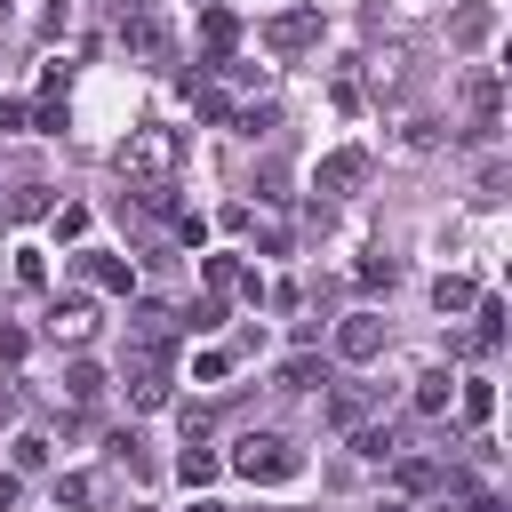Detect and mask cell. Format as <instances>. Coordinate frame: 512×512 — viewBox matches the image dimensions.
Returning <instances> with one entry per match:
<instances>
[{
    "label": "cell",
    "instance_id": "f546056e",
    "mask_svg": "<svg viewBox=\"0 0 512 512\" xmlns=\"http://www.w3.org/2000/svg\"><path fill=\"white\" fill-rule=\"evenodd\" d=\"M16 280H24V288H48V264H40V248H16Z\"/></svg>",
    "mask_w": 512,
    "mask_h": 512
},
{
    "label": "cell",
    "instance_id": "6da1fadb",
    "mask_svg": "<svg viewBox=\"0 0 512 512\" xmlns=\"http://www.w3.org/2000/svg\"><path fill=\"white\" fill-rule=\"evenodd\" d=\"M112 168H120L128 184H176V168H184V136H176V128H128V144L112 152Z\"/></svg>",
    "mask_w": 512,
    "mask_h": 512
},
{
    "label": "cell",
    "instance_id": "2e32d148",
    "mask_svg": "<svg viewBox=\"0 0 512 512\" xmlns=\"http://www.w3.org/2000/svg\"><path fill=\"white\" fill-rule=\"evenodd\" d=\"M64 392H72L80 408H96V400H104V368H96V360H72V368H64Z\"/></svg>",
    "mask_w": 512,
    "mask_h": 512
},
{
    "label": "cell",
    "instance_id": "277c9868",
    "mask_svg": "<svg viewBox=\"0 0 512 512\" xmlns=\"http://www.w3.org/2000/svg\"><path fill=\"white\" fill-rule=\"evenodd\" d=\"M376 352H384V320H376V312H344V320H336V360L368 368Z\"/></svg>",
    "mask_w": 512,
    "mask_h": 512
},
{
    "label": "cell",
    "instance_id": "83f0119b",
    "mask_svg": "<svg viewBox=\"0 0 512 512\" xmlns=\"http://www.w3.org/2000/svg\"><path fill=\"white\" fill-rule=\"evenodd\" d=\"M48 464V440L40 432H16V472H40Z\"/></svg>",
    "mask_w": 512,
    "mask_h": 512
},
{
    "label": "cell",
    "instance_id": "9c48e42d",
    "mask_svg": "<svg viewBox=\"0 0 512 512\" xmlns=\"http://www.w3.org/2000/svg\"><path fill=\"white\" fill-rule=\"evenodd\" d=\"M120 40H128L136 56H152V64H168V48H176V40H168V24H160L152 8H136V16L120 24Z\"/></svg>",
    "mask_w": 512,
    "mask_h": 512
},
{
    "label": "cell",
    "instance_id": "ac0fdd59",
    "mask_svg": "<svg viewBox=\"0 0 512 512\" xmlns=\"http://www.w3.org/2000/svg\"><path fill=\"white\" fill-rule=\"evenodd\" d=\"M472 296H480V288H472L464 272H440V280H432V304H440V312H472Z\"/></svg>",
    "mask_w": 512,
    "mask_h": 512
},
{
    "label": "cell",
    "instance_id": "5bb4252c",
    "mask_svg": "<svg viewBox=\"0 0 512 512\" xmlns=\"http://www.w3.org/2000/svg\"><path fill=\"white\" fill-rule=\"evenodd\" d=\"M472 312H480V328H472L464 344H472V352H496V344H504V304H496V296H472Z\"/></svg>",
    "mask_w": 512,
    "mask_h": 512
},
{
    "label": "cell",
    "instance_id": "9a60e30c",
    "mask_svg": "<svg viewBox=\"0 0 512 512\" xmlns=\"http://www.w3.org/2000/svg\"><path fill=\"white\" fill-rule=\"evenodd\" d=\"M320 376H328V368H320V352H288V360H280V392H312Z\"/></svg>",
    "mask_w": 512,
    "mask_h": 512
},
{
    "label": "cell",
    "instance_id": "7c38bea8",
    "mask_svg": "<svg viewBox=\"0 0 512 512\" xmlns=\"http://www.w3.org/2000/svg\"><path fill=\"white\" fill-rule=\"evenodd\" d=\"M440 472H448V464H432V456H392L400 496H432V488H440Z\"/></svg>",
    "mask_w": 512,
    "mask_h": 512
},
{
    "label": "cell",
    "instance_id": "d4e9b609",
    "mask_svg": "<svg viewBox=\"0 0 512 512\" xmlns=\"http://www.w3.org/2000/svg\"><path fill=\"white\" fill-rule=\"evenodd\" d=\"M184 328H192V336H208V328H224V296H200V304L184 312Z\"/></svg>",
    "mask_w": 512,
    "mask_h": 512
},
{
    "label": "cell",
    "instance_id": "7a4b0ae2",
    "mask_svg": "<svg viewBox=\"0 0 512 512\" xmlns=\"http://www.w3.org/2000/svg\"><path fill=\"white\" fill-rule=\"evenodd\" d=\"M232 472L256 480V488H288V480L304 472V448H288L280 432H248V440L232 448Z\"/></svg>",
    "mask_w": 512,
    "mask_h": 512
},
{
    "label": "cell",
    "instance_id": "4fadbf2b",
    "mask_svg": "<svg viewBox=\"0 0 512 512\" xmlns=\"http://www.w3.org/2000/svg\"><path fill=\"white\" fill-rule=\"evenodd\" d=\"M200 40H208V56H232V40H240V16H232V8H200Z\"/></svg>",
    "mask_w": 512,
    "mask_h": 512
},
{
    "label": "cell",
    "instance_id": "30bf717a",
    "mask_svg": "<svg viewBox=\"0 0 512 512\" xmlns=\"http://www.w3.org/2000/svg\"><path fill=\"white\" fill-rule=\"evenodd\" d=\"M80 272H88L104 296H128V288H136V264H128V256H112V248H88V256H80Z\"/></svg>",
    "mask_w": 512,
    "mask_h": 512
},
{
    "label": "cell",
    "instance_id": "ba28073f",
    "mask_svg": "<svg viewBox=\"0 0 512 512\" xmlns=\"http://www.w3.org/2000/svg\"><path fill=\"white\" fill-rule=\"evenodd\" d=\"M48 336H56V344H88V336H96V304H88V296H56V304H48Z\"/></svg>",
    "mask_w": 512,
    "mask_h": 512
},
{
    "label": "cell",
    "instance_id": "4316f807",
    "mask_svg": "<svg viewBox=\"0 0 512 512\" xmlns=\"http://www.w3.org/2000/svg\"><path fill=\"white\" fill-rule=\"evenodd\" d=\"M328 416H336V424H344V432H352V424H360V416H368V392H336V400H328Z\"/></svg>",
    "mask_w": 512,
    "mask_h": 512
},
{
    "label": "cell",
    "instance_id": "d6a6232c",
    "mask_svg": "<svg viewBox=\"0 0 512 512\" xmlns=\"http://www.w3.org/2000/svg\"><path fill=\"white\" fill-rule=\"evenodd\" d=\"M0 360H24V328H0Z\"/></svg>",
    "mask_w": 512,
    "mask_h": 512
},
{
    "label": "cell",
    "instance_id": "1f68e13d",
    "mask_svg": "<svg viewBox=\"0 0 512 512\" xmlns=\"http://www.w3.org/2000/svg\"><path fill=\"white\" fill-rule=\"evenodd\" d=\"M224 368H232V352H200V360H192V376H200V384H216Z\"/></svg>",
    "mask_w": 512,
    "mask_h": 512
},
{
    "label": "cell",
    "instance_id": "484cf974",
    "mask_svg": "<svg viewBox=\"0 0 512 512\" xmlns=\"http://www.w3.org/2000/svg\"><path fill=\"white\" fill-rule=\"evenodd\" d=\"M32 128H48V136H64V96H56V80H48V96H40V112H32Z\"/></svg>",
    "mask_w": 512,
    "mask_h": 512
},
{
    "label": "cell",
    "instance_id": "44dd1931",
    "mask_svg": "<svg viewBox=\"0 0 512 512\" xmlns=\"http://www.w3.org/2000/svg\"><path fill=\"white\" fill-rule=\"evenodd\" d=\"M8 216H24V224L48 216V184H16V192H8Z\"/></svg>",
    "mask_w": 512,
    "mask_h": 512
},
{
    "label": "cell",
    "instance_id": "7402d4cb",
    "mask_svg": "<svg viewBox=\"0 0 512 512\" xmlns=\"http://www.w3.org/2000/svg\"><path fill=\"white\" fill-rule=\"evenodd\" d=\"M200 280H208V296L240 288V256H208V264H200Z\"/></svg>",
    "mask_w": 512,
    "mask_h": 512
},
{
    "label": "cell",
    "instance_id": "f1b7e54d",
    "mask_svg": "<svg viewBox=\"0 0 512 512\" xmlns=\"http://www.w3.org/2000/svg\"><path fill=\"white\" fill-rule=\"evenodd\" d=\"M56 504H96V480H88V472H64V480H56Z\"/></svg>",
    "mask_w": 512,
    "mask_h": 512
},
{
    "label": "cell",
    "instance_id": "cb8c5ba5",
    "mask_svg": "<svg viewBox=\"0 0 512 512\" xmlns=\"http://www.w3.org/2000/svg\"><path fill=\"white\" fill-rule=\"evenodd\" d=\"M48 224H56V240H80V232H88V208L64 200V208H48Z\"/></svg>",
    "mask_w": 512,
    "mask_h": 512
},
{
    "label": "cell",
    "instance_id": "d590c367",
    "mask_svg": "<svg viewBox=\"0 0 512 512\" xmlns=\"http://www.w3.org/2000/svg\"><path fill=\"white\" fill-rule=\"evenodd\" d=\"M384 512H408V504H384Z\"/></svg>",
    "mask_w": 512,
    "mask_h": 512
},
{
    "label": "cell",
    "instance_id": "52a82bcc",
    "mask_svg": "<svg viewBox=\"0 0 512 512\" xmlns=\"http://www.w3.org/2000/svg\"><path fill=\"white\" fill-rule=\"evenodd\" d=\"M168 384H176L168 376V352H136L128 360V400L136 408H168Z\"/></svg>",
    "mask_w": 512,
    "mask_h": 512
},
{
    "label": "cell",
    "instance_id": "ffe728a7",
    "mask_svg": "<svg viewBox=\"0 0 512 512\" xmlns=\"http://www.w3.org/2000/svg\"><path fill=\"white\" fill-rule=\"evenodd\" d=\"M352 456H368V464H384V456H400V440H392L384 424H352Z\"/></svg>",
    "mask_w": 512,
    "mask_h": 512
},
{
    "label": "cell",
    "instance_id": "8fae6325",
    "mask_svg": "<svg viewBox=\"0 0 512 512\" xmlns=\"http://www.w3.org/2000/svg\"><path fill=\"white\" fill-rule=\"evenodd\" d=\"M128 336H136V352H168V344H176V312H168V304H136Z\"/></svg>",
    "mask_w": 512,
    "mask_h": 512
},
{
    "label": "cell",
    "instance_id": "e0dca14e",
    "mask_svg": "<svg viewBox=\"0 0 512 512\" xmlns=\"http://www.w3.org/2000/svg\"><path fill=\"white\" fill-rule=\"evenodd\" d=\"M216 472H224V464H216V456H208L200 440H184V456H176V480H184V488H208Z\"/></svg>",
    "mask_w": 512,
    "mask_h": 512
},
{
    "label": "cell",
    "instance_id": "3957f363",
    "mask_svg": "<svg viewBox=\"0 0 512 512\" xmlns=\"http://www.w3.org/2000/svg\"><path fill=\"white\" fill-rule=\"evenodd\" d=\"M264 48H272V56H304V48H320V8H280V16L264 24Z\"/></svg>",
    "mask_w": 512,
    "mask_h": 512
},
{
    "label": "cell",
    "instance_id": "4dcf8cb0",
    "mask_svg": "<svg viewBox=\"0 0 512 512\" xmlns=\"http://www.w3.org/2000/svg\"><path fill=\"white\" fill-rule=\"evenodd\" d=\"M392 280H400L392 256H368V264H360V288H392Z\"/></svg>",
    "mask_w": 512,
    "mask_h": 512
},
{
    "label": "cell",
    "instance_id": "603a6c76",
    "mask_svg": "<svg viewBox=\"0 0 512 512\" xmlns=\"http://www.w3.org/2000/svg\"><path fill=\"white\" fill-rule=\"evenodd\" d=\"M488 416H496V384L472 376V384H464V424H488Z\"/></svg>",
    "mask_w": 512,
    "mask_h": 512
},
{
    "label": "cell",
    "instance_id": "5b68a950",
    "mask_svg": "<svg viewBox=\"0 0 512 512\" xmlns=\"http://www.w3.org/2000/svg\"><path fill=\"white\" fill-rule=\"evenodd\" d=\"M496 24H504V8H496V0H464V8L448 16V48H488V40H496Z\"/></svg>",
    "mask_w": 512,
    "mask_h": 512
},
{
    "label": "cell",
    "instance_id": "8992f818",
    "mask_svg": "<svg viewBox=\"0 0 512 512\" xmlns=\"http://www.w3.org/2000/svg\"><path fill=\"white\" fill-rule=\"evenodd\" d=\"M360 176H368V152H360V144H344V152H328V160L312 168V192H320V200H344Z\"/></svg>",
    "mask_w": 512,
    "mask_h": 512
},
{
    "label": "cell",
    "instance_id": "836d02e7",
    "mask_svg": "<svg viewBox=\"0 0 512 512\" xmlns=\"http://www.w3.org/2000/svg\"><path fill=\"white\" fill-rule=\"evenodd\" d=\"M8 504H16V472H0V512H8Z\"/></svg>",
    "mask_w": 512,
    "mask_h": 512
},
{
    "label": "cell",
    "instance_id": "e575fe53",
    "mask_svg": "<svg viewBox=\"0 0 512 512\" xmlns=\"http://www.w3.org/2000/svg\"><path fill=\"white\" fill-rule=\"evenodd\" d=\"M192 512H224V504H192Z\"/></svg>",
    "mask_w": 512,
    "mask_h": 512
},
{
    "label": "cell",
    "instance_id": "d6986e66",
    "mask_svg": "<svg viewBox=\"0 0 512 512\" xmlns=\"http://www.w3.org/2000/svg\"><path fill=\"white\" fill-rule=\"evenodd\" d=\"M448 392H456V376H448V368H424V376H416V408H424V416H440V408H448Z\"/></svg>",
    "mask_w": 512,
    "mask_h": 512
}]
</instances>
